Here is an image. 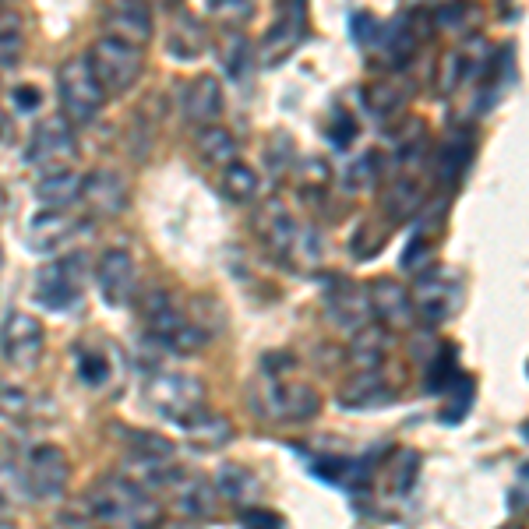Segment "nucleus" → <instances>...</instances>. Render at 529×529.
Here are the masks:
<instances>
[{
  "instance_id": "9",
  "label": "nucleus",
  "mask_w": 529,
  "mask_h": 529,
  "mask_svg": "<svg viewBox=\"0 0 529 529\" xmlns=\"http://www.w3.org/2000/svg\"><path fill=\"white\" fill-rule=\"evenodd\" d=\"M57 96H60V110L71 124H89L92 117L103 106L106 92L99 85L96 71H92L89 57H71L68 64H60L57 71Z\"/></svg>"
},
{
  "instance_id": "17",
  "label": "nucleus",
  "mask_w": 529,
  "mask_h": 529,
  "mask_svg": "<svg viewBox=\"0 0 529 529\" xmlns=\"http://www.w3.org/2000/svg\"><path fill=\"white\" fill-rule=\"evenodd\" d=\"M85 230V223L78 216H71L68 209H43L25 230V244L36 254H53L57 247H64L68 240H75Z\"/></svg>"
},
{
  "instance_id": "14",
  "label": "nucleus",
  "mask_w": 529,
  "mask_h": 529,
  "mask_svg": "<svg viewBox=\"0 0 529 529\" xmlns=\"http://www.w3.org/2000/svg\"><path fill=\"white\" fill-rule=\"evenodd\" d=\"M304 39H307V0H290L286 11L279 15V22L261 39V64L276 68V64L290 60Z\"/></svg>"
},
{
  "instance_id": "3",
  "label": "nucleus",
  "mask_w": 529,
  "mask_h": 529,
  "mask_svg": "<svg viewBox=\"0 0 529 529\" xmlns=\"http://www.w3.org/2000/svg\"><path fill=\"white\" fill-rule=\"evenodd\" d=\"M142 318H145L152 343L163 346V350H170V353H180V357L202 353L205 343L212 339L205 321L194 318L191 311H184L166 290H152L149 297L142 300Z\"/></svg>"
},
{
  "instance_id": "6",
  "label": "nucleus",
  "mask_w": 529,
  "mask_h": 529,
  "mask_svg": "<svg viewBox=\"0 0 529 529\" xmlns=\"http://www.w3.org/2000/svg\"><path fill=\"white\" fill-rule=\"evenodd\" d=\"M85 279H89V265H85L82 251H71L64 258H53L50 265L36 272L32 283V300L43 311H68L82 300Z\"/></svg>"
},
{
  "instance_id": "48",
  "label": "nucleus",
  "mask_w": 529,
  "mask_h": 529,
  "mask_svg": "<svg viewBox=\"0 0 529 529\" xmlns=\"http://www.w3.org/2000/svg\"><path fill=\"white\" fill-rule=\"evenodd\" d=\"M11 103H15V110H18V113H32V110H39L43 96H39L36 85H18V89L11 92Z\"/></svg>"
},
{
  "instance_id": "29",
  "label": "nucleus",
  "mask_w": 529,
  "mask_h": 529,
  "mask_svg": "<svg viewBox=\"0 0 529 529\" xmlns=\"http://www.w3.org/2000/svg\"><path fill=\"white\" fill-rule=\"evenodd\" d=\"M311 470L318 473L328 484L343 487V491L357 494L360 487H367V477H371V462L367 459H314Z\"/></svg>"
},
{
  "instance_id": "52",
  "label": "nucleus",
  "mask_w": 529,
  "mask_h": 529,
  "mask_svg": "<svg viewBox=\"0 0 529 529\" xmlns=\"http://www.w3.org/2000/svg\"><path fill=\"white\" fill-rule=\"evenodd\" d=\"M519 473H522V480H529V462H526V466H522Z\"/></svg>"
},
{
  "instance_id": "22",
  "label": "nucleus",
  "mask_w": 529,
  "mask_h": 529,
  "mask_svg": "<svg viewBox=\"0 0 529 529\" xmlns=\"http://www.w3.org/2000/svg\"><path fill=\"white\" fill-rule=\"evenodd\" d=\"M427 205L424 184H420L413 173H403V177L388 180L385 194H381V212H385L388 223H406V219H417Z\"/></svg>"
},
{
  "instance_id": "53",
  "label": "nucleus",
  "mask_w": 529,
  "mask_h": 529,
  "mask_svg": "<svg viewBox=\"0 0 529 529\" xmlns=\"http://www.w3.org/2000/svg\"><path fill=\"white\" fill-rule=\"evenodd\" d=\"M508 529H515V526H508Z\"/></svg>"
},
{
  "instance_id": "25",
  "label": "nucleus",
  "mask_w": 529,
  "mask_h": 529,
  "mask_svg": "<svg viewBox=\"0 0 529 529\" xmlns=\"http://www.w3.org/2000/svg\"><path fill=\"white\" fill-rule=\"evenodd\" d=\"M194 152H198L202 163L216 166V170H226V166H233L240 159L237 138H233V131L230 127H223V124L202 127L198 138H194Z\"/></svg>"
},
{
  "instance_id": "44",
  "label": "nucleus",
  "mask_w": 529,
  "mask_h": 529,
  "mask_svg": "<svg viewBox=\"0 0 529 529\" xmlns=\"http://www.w3.org/2000/svg\"><path fill=\"white\" fill-rule=\"evenodd\" d=\"M466 75H470V57H466V53H459V50L448 53L445 64H441V89L452 92Z\"/></svg>"
},
{
  "instance_id": "16",
  "label": "nucleus",
  "mask_w": 529,
  "mask_h": 529,
  "mask_svg": "<svg viewBox=\"0 0 529 529\" xmlns=\"http://www.w3.org/2000/svg\"><path fill=\"white\" fill-rule=\"evenodd\" d=\"M103 29L113 39H124L131 46H145L152 39L149 0H110L103 11Z\"/></svg>"
},
{
  "instance_id": "41",
  "label": "nucleus",
  "mask_w": 529,
  "mask_h": 529,
  "mask_svg": "<svg viewBox=\"0 0 529 529\" xmlns=\"http://www.w3.org/2000/svg\"><path fill=\"white\" fill-rule=\"evenodd\" d=\"M477 18V8H473V0H448L434 11V25L445 32H466Z\"/></svg>"
},
{
  "instance_id": "18",
  "label": "nucleus",
  "mask_w": 529,
  "mask_h": 529,
  "mask_svg": "<svg viewBox=\"0 0 529 529\" xmlns=\"http://www.w3.org/2000/svg\"><path fill=\"white\" fill-rule=\"evenodd\" d=\"M96 279H99V297H103L106 307L131 304V297H135V258L127 251H120V247H113V251H106L99 258Z\"/></svg>"
},
{
  "instance_id": "35",
  "label": "nucleus",
  "mask_w": 529,
  "mask_h": 529,
  "mask_svg": "<svg viewBox=\"0 0 529 529\" xmlns=\"http://www.w3.org/2000/svg\"><path fill=\"white\" fill-rule=\"evenodd\" d=\"M219 191L237 205L254 202V194H258V173L244 163L226 166V170H219Z\"/></svg>"
},
{
  "instance_id": "21",
  "label": "nucleus",
  "mask_w": 529,
  "mask_h": 529,
  "mask_svg": "<svg viewBox=\"0 0 529 529\" xmlns=\"http://www.w3.org/2000/svg\"><path fill=\"white\" fill-rule=\"evenodd\" d=\"M399 399V388L388 385L378 371H357L339 388V406L343 410H381Z\"/></svg>"
},
{
  "instance_id": "40",
  "label": "nucleus",
  "mask_w": 529,
  "mask_h": 529,
  "mask_svg": "<svg viewBox=\"0 0 529 529\" xmlns=\"http://www.w3.org/2000/svg\"><path fill=\"white\" fill-rule=\"evenodd\" d=\"M209 18L219 29L237 32L254 18V0H209Z\"/></svg>"
},
{
  "instance_id": "45",
  "label": "nucleus",
  "mask_w": 529,
  "mask_h": 529,
  "mask_svg": "<svg viewBox=\"0 0 529 529\" xmlns=\"http://www.w3.org/2000/svg\"><path fill=\"white\" fill-rule=\"evenodd\" d=\"M431 258V240H427V233H417V237L410 240V244H406V251H403V261H399V265H403V272H424L427 265L424 261Z\"/></svg>"
},
{
  "instance_id": "23",
  "label": "nucleus",
  "mask_w": 529,
  "mask_h": 529,
  "mask_svg": "<svg viewBox=\"0 0 529 529\" xmlns=\"http://www.w3.org/2000/svg\"><path fill=\"white\" fill-rule=\"evenodd\" d=\"M205 50H209V29H205V22L180 11L170 22V32H166V53L177 60H198Z\"/></svg>"
},
{
  "instance_id": "36",
  "label": "nucleus",
  "mask_w": 529,
  "mask_h": 529,
  "mask_svg": "<svg viewBox=\"0 0 529 529\" xmlns=\"http://www.w3.org/2000/svg\"><path fill=\"white\" fill-rule=\"evenodd\" d=\"M364 103H367V110H371L374 117L392 120V117H399V113H403L406 96H403V89H395L392 82H374V85H367V89H364Z\"/></svg>"
},
{
  "instance_id": "42",
  "label": "nucleus",
  "mask_w": 529,
  "mask_h": 529,
  "mask_svg": "<svg viewBox=\"0 0 529 529\" xmlns=\"http://www.w3.org/2000/svg\"><path fill=\"white\" fill-rule=\"evenodd\" d=\"M378 184V156L374 152H364L360 159H353V166L346 170V187L353 191H367V187Z\"/></svg>"
},
{
  "instance_id": "37",
  "label": "nucleus",
  "mask_w": 529,
  "mask_h": 529,
  "mask_svg": "<svg viewBox=\"0 0 529 529\" xmlns=\"http://www.w3.org/2000/svg\"><path fill=\"white\" fill-rule=\"evenodd\" d=\"M445 392H448V406L441 410V420H445V424H462L466 413H470L473 399H477V381H473L470 374H459Z\"/></svg>"
},
{
  "instance_id": "28",
  "label": "nucleus",
  "mask_w": 529,
  "mask_h": 529,
  "mask_svg": "<svg viewBox=\"0 0 529 529\" xmlns=\"http://www.w3.org/2000/svg\"><path fill=\"white\" fill-rule=\"evenodd\" d=\"M71 357H75V371L78 381L89 388H106L113 378V357L110 346H89V343H75L71 346Z\"/></svg>"
},
{
  "instance_id": "38",
  "label": "nucleus",
  "mask_w": 529,
  "mask_h": 529,
  "mask_svg": "<svg viewBox=\"0 0 529 529\" xmlns=\"http://www.w3.org/2000/svg\"><path fill=\"white\" fill-rule=\"evenodd\" d=\"M127 455L124 459H173V441L152 431H124Z\"/></svg>"
},
{
  "instance_id": "12",
  "label": "nucleus",
  "mask_w": 529,
  "mask_h": 529,
  "mask_svg": "<svg viewBox=\"0 0 529 529\" xmlns=\"http://www.w3.org/2000/svg\"><path fill=\"white\" fill-rule=\"evenodd\" d=\"M413 307L427 325H441L462 307V283L445 269H424L413 283Z\"/></svg>"
},
{
  "instance_id": "51",
  "label": "nucleus",
  "mask_w": 529,
  "mask_h": 529,
  "mask_svg": "<svg viewBox=\"0 0 529 529\" xmlns=\"http://www.w3.org/2000/svg\"><path fill=\"white\" fill-rule=\"evenodd\" d=\"M149 4H152V8H177V4H180V0H149Z\"/></svg>"
},
{
  "instance_id": "43",
  "label": "nucleus",
  "mask_w": 529,
  "mask_h": 529,
  "mask_svg": "<svg viewBox=\"0 0 529 529\" xmlns=\"http://www.w3.org/2000/svg\"><path fill=\"white\" fill-rule=\"evenodd\" d=\"M350 29H353V39H357V46H374L381 43V32H385V25L378 22V18L371 15V11H357V15L350 18Z\"/></svg>"
},
{
  "instance_id": "50",
  "label": "nucleus",
  "mask_w": 529,
  "mask_h": 529,
  "mask_svg": "<svg viewBox=\"0 0 529 529\" xmlns=\"http://www.w3.org/2000/svg\"><path fill=\"white\" fill-rule=\"evenodd\" d=\"M163 529H216V526H198V522H170Z\"/></svg>"
},
{
  "instance_id": "20",
  "label": "nucleus",
  "mask_w": 529,
  "mask_h": 529,
  "mask_svg": "<svg viewBox=\"0 0 529 529\" xmlns=\"http://www.w3.org/2000/svg\"><path fill=\"white\" fill-rule=\"evenodd\" d=\"M82 205L89 216L96 219H117L127 209V184L120 180V173L113 170H96L85 177L82 187Z\"/></svg>"
},
{
  "instance_id": "11",
  "label": "nucleus",
  "mask_w": 529,
  "mask_h": 529,
  "mask_svg": "<svg viewBox=\"0 0 529 529\" xmlns=\"http://www.w3.org/2000/svg\"><path fill=\"white\" fill-rule=\"evenodd\" d=\"M43 343V321H36L32 314L11 311L0 325V357L15 371H36L39 360H43Z\"/></svg>"
},
{
  "instance_id": "4",
  "label": "nucleus",
  "mask_w": 529,
  "mask_h": 529,
  "mask_svg": "<svg viewBox=\"0 0 529 529\" xmlns=\"http://www.w3.org/2000/svg\"><path fill=\"white\" fill-rule=\"evenodd\" d=\"M251 223L258 240L269 247L272 258L286 261L293 269H311V265H318V240H314V233L304 230L279 198L261 202L254 209Z\"/></svg>"
},
{
  "instance_id": "30",
  "label": "nucleus",
  "mask_w": 529,
  "mask_h": 529,
  "mask_svg": "<svg viewBox=\"0 0 529 529\" xmlns=\"http://www.w3.org/2000/svg\"><path fill=\"white\" fill-rule=\"evenodd\" d=\"M470 156H473V138L466 131H452L445 138V145L438 149V156H434V173H438L441 184H455L462 177V170L470 166Z\"/></svg>"
},
{
  "instance_id": "19",
  "label": "nucleus",
  "mask_w": 529,
  "mask_h": 529,
  "mask_svg": "<svg viewBox=\"0 0 529 529\" xmlns=\"http://www.w3.org/2000/svg\"><path fill=\"white\" fill-rule=\"evenodd\" d=\"M71 149H75V131H71L68 117H50L39 120L36 131L29 138V149H25V159L29 163H43V166H57L60 159H68Z\"/></svg>"
},
{
  "instance_id": "8",
  "label": "nucleus",
  "mask_w": 529,
  "mask_h": 529,
  "mask_svg": "<svg viewBox=\"0 0 529 529\" xmlns=\"http://www.w3.org/2000/svg\"><path fill=\"white\" fill-rule=\"evenodd\" d=\"M15 477L29 501H60L71 480L68 455L57 445H32Z\"/></svg>"
},
{
  "instance_id": "34",
  "label": "nucleus",
  "mask_w": 529,
  "mask_h": 529,
  "mask_svg": "<svg viewBox=\"0 0 529 529\" xmlns=\"http://www.w3.org/2000/svg\"><path fill=\"white\" fill-rule=\"evenodd\" d=\"M216 491L223 494L226 501H237V505H247L261 494V484L247 466H237V462H226L216 477Z\"/></svg>"
},
{
  "instance_id": "10",
  "label": "nucleus",
  "mask_w": 529,
  "mask_h": 529,
  "mask_svg": "<svg viewBox=\"0 0 529 529\" xmlns=\"http://www.w3.org/2000/svg\"><path fill=\"white\" fill-rule=\"evenodd\" d=\"M321 304H325L328 321H332L339 332H346V336H357L367 325H374L371 293L346 276L328 279L325 293H321Z\"/></svg>"
},
{
  "instance_id": "39",
  "label": "nucleus",
  "mask_w": 529,
  "mask_h": 529,
  "mask_svg": "<svg viewBox=\"0 0 529 529\" xmlns=\"http://www.w3.org/2000/svg\"><path fill=\"white\" fill-rule=\"evenodd\" d=\"M251 43H247L240 32H230V36L219 43V64L230 78H244L251 71Z\"/></svg>"
},
{
  "instance_id": "46",
  "label": "nucleus",
  "mask_w": 529,
  "mask_h": 529,
  "mask_svg": "<svg viewBox=\"0 0 529 529\" xmlns=\"http://www.w3.org/2000/svg\"><path fill=\"white\" fill-rule=\"evenodd\" d=\"M22 57V32L11 25V29L0 32V71H11Z\"/></svg>"
},
{
  "instance_id": "2",
  "label": "nucleus",
  "mask_w": 529,
  "mask_h": 529,
  "mask_svg": "<svg viewBox=\"0 0 529 529\" xmlns=\"http://www.w3.org/2000/svg\"><path fill=\"white\" fill-rule=\"evenodd\" d=\"M85 501H89L92 515L103 519L106 526H120V529L163 526V505L138 480L124 477V473L96 480L89 487V494H85Z\"/></svg>"
},
{
  "instance_id": "31",
  "label": "nucleus",
  "mask_w": 529,
  "mask_h": 529,
  "mask_svg": "<svg viewBox=\"0 0 529 529\" xmlns=\"http://www.w3.org/2000/svg\"><path fill=\"white\" fill-rule=\"evenodd\" d=\"M385 325H367L364 332L350 339V350H346V360H350L353 371H378L381 360H385Z\"/></svg>"
},
{
  "instance_id": "5",
  "label": "nucleus",
  "mask_w": 529,
  "mask_h": 529,
  "mask_svg": "<svg viewBox=\"0 0 529 529\" xmlns=\"http://www.w3.org/2000/svg\"><path fill=\"white\" fill-rule=\"evenodd\" d=\"M145 406L156 413L166 424H177L184 431L191 420L202 417L209 406H205V385L202 378L184 371H159L145 381Z\"/></svg>"
},
{
  "instance_id": "13",
  "label": "nucleus",
  "mask_w": 529,
  "mask_h": 529,
  "mask_svg": "<svg viewBox=\"0 0 529 529\" xmlns=\"http://www.w3.org/2000/svg\"><path fill=\"white\" fill-rule=\"evenodd\" d=\"M177 110H180V120H184L187 127H194V131L219 124V117H223V110H226V96H223L219 78L198 75V78H191V82L180 85Z\"/></svg>"
},
{
  "instance_id": "49",
  "label": "nucleus",
  "mask_w": 529,
  "mask_h": 529,
  "mask_svg": "<svg viewBox=\"0 0 529 529\" xmlns=\"http://www.w3.org/2000/svg\"><path fill=\"white\" fill-rule=\"evenodd\" d=\"M353 135H357V124H353L350 117H339L336 120V131H332V142H336L339 149H346V145L353 142Z\"/></svg>"
},
{
  "instance_id": "15",
  "label": "nucleus",
  "mask_w": 529,
  "mask_h": 529,
  "mask_svg": "<svg viewBox=\"0 0 529 529\" xmlns=\"http://www.w3.org/2000/svg\"><path fill=\"white\" fill-rule=\"evenodd\" d=\"M371 293V307H374V321H381L385 328H395V332H410L417 325V307H413V293L403 290L395 279H374L367 286Z\"/></svg>"
},
{
  "instance_id": "1",
  "label": "nucleus",
  "mask_w": 529,
  "mask_h": 529,
  "mask_svg": "<svg viewBox=\"0 0 529 529\" xmlns=\"http://www.w3.org/2000/svg\"><path fill=\"white\" fill-rule=\"evenodd\" d=\"M276 371H261L258 378L247 388V406H251L254 417H261L265 424H304L314 420L321 410V395L311 381L290 378L283 374V367L290 364V357L269 360Z\"/></svg>"
},
{
  "instance_id": "7",
  "label": "nucleus",
  "mask_w": 529,
  "mask_h": 529,
  "mask_svg": "<svg viewBox=\"0 0 529 529\" xmlns=\"http://www.w3.org/2000/svg\"><path fill=\"white\" fill-rule=\"evenodd\" d=\"M85 57H89L92 71H96L106 96H124L127 89H135V82L145 71L142 46H131V43H124V39H113V36H99Z\"/></svg>"
},
{
  "instance_id": "24",
  "label": "nucleus",
  "mask_w": 529,
  "mask_h": 529,
  "mask_svg": "<svg viewBox=\"0 0 529 529\" xmlns=\"http://www.w3.org/2000/svg\"><path fill=\"white\" fill-rule=\"evenodd\" d=\"M166 491L173 494L180 512L191 515V519H209L212 508H216V498H219V491H212L202 477H191V473H184V470H180V477L173 480Z\"/></svg>"
},
{
  "instance_id": "27",
  "label": "nucleus",
  "mask_w": 529,
  "mask_h": 529,
  "mask_svg": "<svg viewBox=\"0 0 529 529\" xmlns=\"http://www.w3.org/2000/svg\"><path fill=\"white\" fill-rule=\"evenodd\" d=\"M381 46H385V60H392V64H406L420 46V15L417 11H406V15L395 18V22L381 32Z\"/></svg>"
},
{
  "instance_id": "33",
  "label": "nucleus",
  "mask_w": 529,
  "mask_h": 529,
  "mask_svg": "<svg viewBox=\"0 0 529 529\" xmlns=\"http://www.w3.org/2000/svg\"><path fill=\"white\" fill-rule=\"evenodd\" d=\"M184 434H187V441H194L198 448H223L233 441V424L223 413L205 410L202 417L191 420V424L184 427Z\"/></svg>"
},
{
  "instance_id": "26",
  "label": "nucleus",
  "mask_w": 529,
  "mask_h": 529,
  "mask_svg": "<svg viewBox=\"0 0 529 529\" xmlns=\"http://www.w3.org/2000/svg\"><path fill=\"white\" fill-rule=\"evenodd\" d=\"M82 187L85 177H78L75 170H50L36 184V198L46 209H71L82 202Z\"/></svg>"
},
{
  "instance_id": "47",
  "label": "nucleus",
  "mask_w": 529,
  "mask_h": 529,
  "mask_svg": "<svg viewBox=\"0 0 529 529\" xmlns=\"http://www.w3.org/2000/svg\"><path fill=\"white\" fill-rule=\"evenodd\" d=\"M244 529H283V519L269 508H247L244 519H240Z\"/></svg>"
},
{
  "instance_id": "32",
  "label": "nucleus",
  "mask_w": 529,
  "mask_h": 529,
  "mask_svg": "<svg viewBox=\"0 0 529 529\" xmlns=\"http://www.w3.org/2000/svg\"><path fill=\"white\" fill-rule=\"evenodd\" d=\"M417 477H420L417 448H395L392 462H388V470H385V491L392 494V498H406V494L413 491V484H417Z\"/></svg>"
}]
</instances>
